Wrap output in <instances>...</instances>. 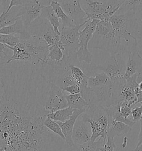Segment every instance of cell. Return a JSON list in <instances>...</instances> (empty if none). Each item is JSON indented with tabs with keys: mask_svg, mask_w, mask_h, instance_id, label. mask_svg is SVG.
Returning a JSON list of instances; mask_svg holds the SVG:
<instances>
[{
	"mask_svg": "<svg viewBox=\"0 0 142 151\" xmlns=\"http://www.w3.org/2000/svg\"><path fill=\"white\" fill-rule=\"evenodd\" d=\"M0 151H7V150L5 147H0Z\"/></svg>",
	"mask_w": 142,
	"mask_h": 151,
	"instance_id": "60d3db41",
	"label": "cell"
},
{
	"mask_svg": "<svg viewBox=\"0 0 142 151\" xmlns=\"http://www.w3.org/2000/svg\"><path fill=\"white\" fill-rule=\"evenodd\" d=\"M128 139L127 137H124V138H123V143L122 145V147L123 148H125L127 147V143H128Z\"/></svg>",
	"mask_w": 142,
	"mask_h": 151,
	"instance_id": "8d00e7d4",
	"label": "cell"
},
{
	"mask_svg": "<svg viewBox=\"0 0 142 151\" xmlns=\"http://www.w3.org/2000/svg\"><path fill=\"white\" fill-rule=\"evenodd\" d=\"M131 115L132 116V119L135 123L140 121L142 117V102L141 103V106L139 107L135 106L132 111Z\"/></svg>",
	"mask_w": 142,
	"mask_h": 151,
	"instance_id": "f1b7e54d",
	"label": "cell"
},
{
	"mask_svg": "<svg viewBox=\"0 0 142 151\" xmlns=\"http://www.w3.org/2000/svg\"><path fill=\"white\" fill-rule=\"evenodd\" d=\"M87 108L84 109L82 110H78L75 109L73 112L72 115L71 116L70 119L67 120L64 122H58L57 123L60 126L62 132L63 133L65 138L67 145L70 147L73 146L75 145L72 140V134L73 131V127L75 124V122L77 119L82 114L87 112ZM57 122V121H56Z\"/></svg>",
	"mask_w": 142,
	"mask_h": 151,
	"instance_id": "7c38bea8",
	"label": "cell"
},
{
	"mask_svg": "<svg viewBox=\"0 0 142 151\" xmlns=\"http://www.w3.org/2000/svg\"><path fill=\"white\" fill-rule=\"evenodd\" d=\"M40 5L42 6L43 7L44 6H48L51 5V2L53 1H57V0H38Z\"/></svg>",
	"mask_w": 142,
	"mask_h": 151,
	"instance_id": "d590c367",
	"label": "cell"
},
{
	"mask_svg": "<svg viewBox=\"0 0 142 151\" xmlns=\"http://www.w3.org/2000/svg\"><path fill=\"white\" fill-rule=\"evenodd\" d=\"M138 88L140 90L142 91V81L138 83Z\"/></svg>",
	"mask_w": 142,
	"mask_h": 151,
	"instance_id": "ab89813d",
	"label": "cell"
},
{
	"mask_svg": "<svg viewBox=\"0 0 142 151\" xmlns=\"http://www.w3.org/2000/svg\"><path fill=\"white\" fill-rule=\"evenodd\" d=\"M25 14L23 6H14L9 12L5 11L0 14V29L12 24L18 18L22 17Z\"/></svg>",
	"mask_w": 142,
	"mask_h": 151,
	"instance_id": "9a60e30c",
	"label": "cell"
},
{
	"mask_svg": "<svg viewBox=\"0 0 142 151\" xmlns=\"http://www.w3.org/2000/svg\"><path fill=\"white\" fill-rule=\"evenodd\" d=\"M40 17L46 19L52 26L54 32L60 36L61 32L59 28L61 26V23L59 22V18H58L56 14L50 5L44 6L42 8Z\"/></svg>",
	"mask_w": 142,
	"mask_h": 151,
	"instance_id": "d6986e66",
	"label": "cell"
},
{
	"mask_svg": "<svg viewBox=\"0 0 142 151\" xmlns=\"http://www.w3.org/2000/svg\"><path fill=\"white\" fill-rule=\"evenodd\" d=\"M142 81V70L138 74L137 82L139 83Z\"/></svg>",
	"mask_w": 142,
	"mask_h": 151,
	"instance_id": "74e56055",
	"label": "cell"
},
{
	"mask_svg": "<svg viewBox=\"0 0 142 151\" xmlns=\"http://www.w3.org/2000/svg\"><path fill=\"white\" fill-rule=\"evenodd\" d=\"M49 89L13 90L0 83V147L7 151H73L45 127Z\"/></svg>",
	"mask_w": 142,
	"mask_h": 151,
	"instance_id": "6da1fadb",
	"label": "cell"
},
{
	"mask_svg": "<svg viewBox=\"0 0 142 151\" xmlns=\"http://www.w3.org/2000/svg\"><path fill=\"white\" fill-rule=\"evenodd\" d=\"M97 72L89 76L87 79L88 87L92 91L90 104L106 107L112 97V83L106 73L103 71Z\"/></svg>",
	"mask_w": 142,
	"mask_h": 151,
	"instance_id": "5b68a950",
	"label": "cell"
},
{
	"mask_svg": "<svg viewBox=\"0 0 142 151\" xmlns=\"http://www.w3.org/2000/svg\"></svg>",
	"mask_w": 142,
	"mask_h": 151,
	"instance_id": "7bdbcfd3",
	"label": "cell"
},
{
	"mask_svg": "<svg viewBox=\"0 0 142 151\" xmlns=\"http://www.w3.org/2000/svg\"><path fill=\"white\" fill-rule=\"evenodd\" d=\"M50 6L52 7L54 12L56 14L58 18H60L62 22V27H73L76 26L73 20L69 17L64 10L62 9L61 5L58 1H53Z\"/></svg>",
	"mask_w": 142,
	"mask_h": 151,
	"instance_id": "44dd1931",
	"label": "cell"
},
{
	"mask_svg": "<svg viewBox=\"0 0 142 151\" xmlns=\"http://www.w3.org/2000/svg\"><path fill=\"white\" fill-rule=\"evenodd\" d=\"M135 106L136 104L133 102L127 101L120 102V114L125 118H129V116L131 115L132 110Z\"/></svg>",
	"mask_w": 142,
	"mask_h": 151,
	"instance_id": "83f0119b",
	"label": "cell"
},
{
	"mask_svg": "<svg viewBox=\"0 0 142 151\" xmlns=\"http://www.w3.org/2000/svg\"><path fill=\"white\" fill-rule=\"evenodd\" d=\"M132 127L123 122L115 121H108L107 138L114 140L116 136H120L128 133Z\"/></svg>",
	"mask_w": 142,
	"mask_h": 151,
	"instance_id": "e0dca14e",
	"label": "cell"
},
{
	"mask_svg": "<svg viewBox=\"0 0 142 151\" xmlns=\"http://www.w3.org/2000/svg\"><path fill=\"white\" fill-rule=\"evenodd\" d=\"M20 40L19 36L17 35H4L0 34V43L14 47L17 45Z\"/></svg>",
	"mask_w": 142,
	"mask_h": 151,
	"instance_id": "4316f807",
	"label": "cell"
},
{
	"mask_svg": "<svg viewBox=\"0 0 142 151\" xmlns=\"http://www.w3.org/2000/svg\"><path fill=\"white\" fill-rule=\"evenodd\" d=\"M9 50H11L9 49V45H4L3 43H0V57H4V58H7L9 59L7 52H8Z\"/></svg>",
	"mask_w": 142,
	"mask_h": 151,
	"instance_id": "d6a6232c",
	"label": "cell"
},
{
	"mask_svg": "<svg viewBox=\"0 0 142 151\" xmlns=\"http://www.w3.org/2000/svg\"><path fill=\"white\" fill-rule=\"evenodd\" d=\"M27 32L24 25L22 17L18 18L12 24L0 29V34L4 35H23Z\"/></svg>",
	"mask_w": 142,
	"mask_h": 151,
	"instance_id": "ffe728a7",
	"label": "cell"
},
{
	"mask_svg": "<svg viewBox=\"0 0 142 151\" xmlns=\"http://www.w3.org/2000/svg\"><path fill=\"white\" fill-rule=\"evenodd\" d=\"M124 0H80L88 19L105 21L115 14Z\"/></svg>",
	"mask_w": 142,
	"mask_h": 151,
	"instance_id": "277c9868",
	"label": "cell"
},
{
	"mask_svg": "<svg viewBox=\"0 0 142 151\" xmlns=\"http://www.w3.org/2000/svg\"><path fill=\"white\" fill-rule=\"evenodd\" d=\"M133 11L135 13L142 11V0H124V2L117 12Z\"/></svg>",
	"mask_w": 142,
	"mask_h": 151,
	"instance_id": "d4e9b609",
	"label": "cell"
},
{
	"mask_svg": "<svg viewBox=\"0 0 142 151\" xmlns=\"http://www.w3.org/2000/svg\"><path fill=\"white\" fill-rule=\"evenodd\" d=\"M99 21L97 19L89 20L85 24L84 29L80 31V47L77 52L79 62L87 64L93 62V56L89 51L88 44Z\"/></svg>",
	"mask_w": 142,
	"mask_h": 151,
	"instance_id": "ba28073f",
	"label": "cell"
},
{
	"mask_svg": "<svg viewBox=\"0 0 142 151\" xmlns=\"http://www.w3.org/2000/svg\"><path fill=\"white\" fill-rule=\"evenodd\" d=\"M58 2L75 25H80L88 20L87 14L82 7L80 0H58Z\"/></svg>",
	"mask_w": 142,
	"mask_h": 151,
	"instance_id": "30bf717a",
	"label": "cell"
},
{
	"mask_svg": "<svg viewBox=\"0 0 142 151\" xmlns=\"http://www.w3.org/2000/svg\"><path fill=\"white\" fill-rule=\"evenodd\" d=\"M23 4L22 0H11L9 7L5 11V12H9V11L14 6H23Z\"/></svg>",
	"mask_w": 142,
	"mask_h": 151,
	"instance_id": "836d02e7",
	"label": "cell"
},
{
	"mask_svg": "<svg viewBox=\"0 0 142 151\" xmlns=\"http://www.w3.org/2000/svg\"><path fill=\"white\" fill-rule=\"evenodd\" d=\"M81 119L90 124L92 134L91 142L94 143L98 138H102L103 145L107 139L108 118L106 109L94 104H89L87 111L80 116Z\"/></svg>",
	"mask_w": 142,
	"mask_h": 151,
	"instance_id": "3957f363",
	"label": "cell"
},
{
	"mask_svg": "<svg viewBox=\"0 0 142 151\" xmlns=\"http://www.w3.org/2000/svg\"><path fill=\"white\" fill-rule=\"evenodd\" d=\"M123 53L111 55L105 62L101 65L95 64L94 68L97 71H103L110 78L112 83L124 78L126 62L123 58Z\"/></svg>",
	"mask_w": 142,
	"mask_h": 151,
	"instance_id": "52a82bcc",
	"label": "cell"
},
{
	"mask_svg": "<svg viewBox=\"0 0 142 151\" xmlns=\"http://www.w3.org/2000/svg\"><path fill=\"white\" fill-rule=\"evenodd\" d=\"M25 8V14L22 16L24 25L27 29L32 23L41 16L43 7L40 5L38 0H22Z\"/></svg>",
	"mask_w": 142,
	"mask_h": 151,
	"instance_id": "8fae6325",
	"label": "cell"
},
{
	"mask_svg": "<svg viewBox=\"0 0 142 151\" xmlns=\"http://www.w3.org/2000/svg\"><path fill=\"white\" fill-rule=\"evenodd\" d=\"M89 20L80 25L62 27L60 30V40L65 48L64 57L71 61L77 60V52L80 47V29Z\"/></svg>",
	"mask_w": 142,
	"mask_h": 151,
	"instance_id": "8992f818",
	"label": "cell"
},
{
	"mask_svg": "<svg viewBox=\"0 0 142 151\" xmlns=\"http://www.w3.org/2000/svg\"><path fill=\"white\" fill-rule=\"evenodd\" d=\"M43 124L45 126V127H46L51 131L56 134L57 135L59 136L63 140L66 141L65 137L62 132V129L60 126L58 124L57 122L50 119L49 117H47V118L44 121Z\"/></svg>",
	"mask_w": 142,
	"mask_h": 151,
	"instance_id": "484cf974",
	"label": "cell"
},
{
	"mask_svg": "<svg viewBox=\"0 0 142 151\" xmlns=\"http://www.w3.org/2000/svg\"><path fill=\"white\" fill-rule=\"evenodd\" d=\"M68 107H71L73 109L82 110L86 109L89 106L88 102H87L80 93L70 94L66 95Z\"/></svg>",
	"mask_w": 142,
	"mask_h": 151,
	"instance_id": "7402d4cb",
	"label": "cell"
},
{
	"mask_svg": "<svg viewBox=\"0 0 142 151\" xmlns=\"http://www.w3.org/2000/svg\"><path fill=\"white\" fill-rule=\"evenodd\" d=\"M66 94L62 89L53 82L51 83L50 88L44 103V109L49 114L68 107L66 98Z\"/></svg>",
	"mask_w": 142,
	"mask_h": 151,
	"instance_id": "9c48e42d",
	"label": "cell"
},
{
	"mask_svg": "<svg viewBox=\"0 0 142 151\" xmlns=\"http://www.w3.org/2000/svg\"><path fill=\"white\" fill-rule=\"evenodd\" d=\"M64 92H67L70 94H75L80 93V88L78 85H71L62 89Z\"/></svg>",
	"mask_w": 142,
	"mask_h": 151,
	"instance_id": "1f68e13d",
	"label": "cell"
},
{
	"mask_svg": "<svg viewBox=\"0 0 142 151\" xmlns=\"http://www.w3.org/2000/svg\"><path fill=\"white\" fill-rule=\"evenodd\" d=\"M75 110V109H73L71 107H67L66 108L49 114L47 117L57 122H64L67 120L70 119Z\"/></svg>",
	"mask_w": 142,
	"mask_h": 151,
	"instance_id": "603a6c76",
	"label": "cell"
},
{
	"mask_svg": "<svg viewBox=\"0 0 142 151\" xmlns=\"http://www.w3.org/2000/svg\"><path fill=\"white\" fill-rule=\"evenodd\" d=\"M64 51V47L61 40L56 45L49 47L46 64L51 66L60 63L63 59Z\"/></svg>",
	"mask_w": 142,
	"mask_h": 151,
	"instance_id": "2e32d148",
	"label": "cell"
},
{
	"mask_svg": "<svg viewBox=\"0 0 142 151\" xmlns=\"http://www.w3.org/2000/svg\"><path fill=\"white\" fill-rule=\"evenodd\" d=\"M115 148H116V145H115L114 140L107 138L106 143L103 146L99 148V151H114Z\"/></svg>",
	"mask_w": 142,
	"mask_h": 151,
	"instance_id": "f546056e",
	"label": "cell"
},
{
	"mask_svg": "<svg viewBox=\"0 0 142 151\" xmlns=\"http://www.w3.org/2000/svg\"><path fill=\"white\" fill-rule=\"evenodd\" d=\"M140 125H141V129H140V132L138 136V142L136 148H137L141 145L142 144V117L140 120Z\"/></svg>",
	"mask_w": 142,
	"mask_h": 151,
	"instance_id": "e575fe53",
	"label": "cell"
},
{
	"mask_svg": "<svg viewBox=\"0 0 142 151\" xmlns=\"http://www.w3.org/2000/svg\"><path fill=\"white\" fill-rule=\"evenodd\" d=\"M87 124L81 119L80 116L77 119L73 127L72 137L75 145H83L91 141V136Z\"/></svg>",
	"mask_w": 142,
	"mask_h": 151,
	"instance_id": "5bb4252c",
	"label": "cell"
},
{
	"mask_svg": "<svg viewBox=\"0 0 142 151\" xmlns=\"http://www.w3.org/2000/svg\"><path fill=\"white\" fill-rule=\"evenodd\" d=\"M124 78L126 79L142 71V57L137 50L128 52Z\"/></svg>",
	"mask_w": 142,
	"mask_h": 151,
	"instance_id": "4fadbf2b",
	"label": "cell"
},
{
	"mask_svg": "<svg viewBox=\"0 0 142 151\" xmlns=\"http://www.w3.org/2000/svg\"><path fill=\"white\" fill-rule=\"evenodd\" d=\"M89 49H99L111 55L127 53L120 37L116 35L111 24L110 19L100 21L88 44Z\"/></svg>",
	"mask_w": 142,
	"mask_h": 151,
	"instance_id": "7a4b0ae2",
	"label": "cell"
},
{
	"mask_svg": "<svg viewBox=\"0 0 142 151\" xmlns=\"http://www.w3.org/2000/svg\"><path fill=\"white\" fill-rule=\"evenodd\" d=\"M57 1H58V0H57Z\"/></svg>",
	"mask_w": 142,
	"mask_h": 151,
	"instance_id": "ee69618b",
	"label": "cell"
},
{
	"mask_svg": "<svg viewBox=\"0 0 142 151\" xmlns=\"http://www.w3.org/2000/svg\"><path fill=\"white\" fill-rule=\"evenodd\" d=\"M93 143L89 141L83 145H74L73 149L74 151H91Z\"/></svg>",
	"mask_w": 142,
	"mask_h": 151,
	"instance_id": "4dcf8cb0",
	"label": "cell"
},
{
	"mask_svg": "<svg viewBox=\"0 0 142 151\" xmlns=\"http://www.w3.org/2000/svg\"><path fill=\"white\" fill-rule=\"evenodd\" d=\"M5 0H0V11H1V7L2 6V4H4V2ZM1 12H0V14H1Z\"/></svg>",
	"mask_w": 142,
	"mask_h": 151,
	"instance_id": "b9f144b4",
	"label": "cell"
},
{
	"mask_svg": "<svg viewBox=\"0 0 142 151\" xmlns=\"http://www.w3.org/2000/svg\"><path fill=\"white\" fill-rule=\"evenodd\" d=\"M106 112L108 115V121H115L123 122L124 124L132 127L135 124L133 120L130 118H125L120 114V102L114 105H112L106 107Z\"/></svg>",
	"mask_w": 142,
	"mask_h": 151,
	"instance_id": "ac0fdd59",
	"label": "cell"
},
{
	"mask_svg": "<svg viewBox=\"0 0 142 151\" xmlns=\"http://www.w3.org/2000/svg\"><path fill=\"white\" fill-rule=\"evenodd\" d=\"M131 151H142V144L137 148H135L134 150Z\"/></svg>",
	"mask_w": 142,
	"mask_h": 151,
	"instance_id": "f35d334b",
	"label": "cell"
},
{
	"mask_svg": "<svg viewBox=\"0 0 142 151\" xmlns=\"http://www.w3.org/2000/svg\"><path fill=\"white\" fill-rule=\"evenodd\" d=\"M40 37L47 43L49 47L60 42V36L54 32L52 26L48 27Z\"/></svg>",
	"mask_w": 142,
	"mask_h": 151,
	"instance_id": "cb8c5ba5",
	"label": "cell"
}]
</instances>
